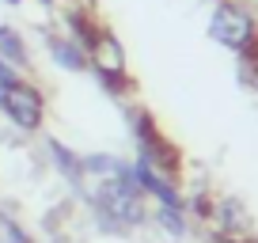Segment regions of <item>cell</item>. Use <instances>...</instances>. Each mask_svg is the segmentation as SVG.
Segmentation results:
<instances>
[{
  "label": "cell",
  "instance_id": "cell-5",
  "mask_svg": "<svg viewBox=\"0 0 258 243\" xmlns=\"http://www.w3.org/2000/svg\"><path fill=\"white\" fill-rule=\"evenodd\" d=\"M205 224L213 228V235H217L220 243H250L254 239V217H250V209L232 194H213Z\"/></svg>",
  "mask_w": 258,
  "mask_h": 243
},
{
  "label": "cell",
  "instance_id": "cell-4",
  "mask_svg": "<svg viewBox=\"0 0 258 243\" xmlns=\"http://www.w3.org/2000/svg\"><path fill=\"white\" fill-rule=\"evenodd\" d=\"M88 69L103 80L106 91H125L129 88V61H125V46L114 38V31L99 27L95 38L88 42Z\"/></svg>",
  "mask_w": 258,
  "mask_h": 243
},
{
  "label": "cell",
  "instance_id": "cell-8",
  "mask_svg": "<svg viewBox=\"0 0 258 243\" xmlns=\"http://www.w3.org/2000/svg\"><path fill=\"white\" fill-rule=\"evenodd\" d=\"M148 224H152L156 232L163 235V239L182 243L186 235H190L194 220H190V213H186V209H171V205H152V209H148Z\"/></svg>",
  "mask_w": 258,
  "mask_h": 243
},
{
  "label": "cell",
  "instance_id": "cell-10",
  "mask_svg": "<svg viewBox=\"0 0 258 243\" xmlns=\"http://www.w3.org/2000/svg\"><path fill=\"white\" fill-rule=\"evenodd\" d=\"M80 167H84V183H103V178L121 175L129 160H121L118 152H106V148H95V152H80Z\"/></svg>",
  "mask_w": 258,
  "mask_h": 243
},
{
  "label": "cell",
  "instance_id": "cell-7",
  "mask_svg": "<svg viewBox=\"0 0 258 243\" xmlns=\"http://www.w3.org/2000/svg\"><path fill=\"white\" fill-rule=\"evenodd\" d=\"M42 49H46V61L53 69H61V73H69V76H80V73H88V53H84V46H76L69 34H42Z\"/></svg>",
  "mask_w": 258,
  "mask_h": 243
},
{
  "label": "cell",
  "instance_id": "cell-12",
  "mask_svg": "<svg viewBox=\"0 0 258 243\" xmlns=\"http://www.w3.org/2000/svg\"><path fill=\"white\" fill-rule=\"evenodd\" d=\"M19 80H23V73H16L12 65H4V61H0V99H4V91H8L12 84H19Z\"/></svg>",
  "mask_w": 258,
  "mask_h": 243
},
{
  "label": "cell",
  "instance_id": "cell-3",
  "mask_svg": "<svg viewBox=\"0 0 258 243\" xmlns=\"http://www.w3.org/2000/svg\"><path fill=\"white\" fill-rule=\"evenodd\" d=\"M0 118H4V126H12L23 137L38 133L46 126V95H42V88L34 80H27V76L19 84H12L4 91V99H0Z\"/></svg>",
  "mask_w": 258,
  "mask_h": 243
},
{
  "label": "cell",
  "instance_id": "cell-11",
  "mask_svg": "<svg viewBox=\"0 0 258 243\" xmlns=\"http://www.w3.org/2000/svg\"><path fill=\"white\" fill-rule=\"evenodd\" d=\"M0 243H38L34 232L12 213H0Z\"/></svg>",
  "mask_w": 258,
  "mask_h": 243
},
{
  "label": "cell",
  "instance_id": "cell-9",
  "mask_svg": "<svg viewBox=\"0 0 258 243\" xmlns=\"http://www.w3.org/2000/svg\"><path fill=\"white\" fill-rule=\"evenodd\" d=\"M0 61L4 65H12L16 73H27L31 69V42H27V34L19 31V27L12 23H0Z\"/></svg>",
  "mask_w": 258,
  "mask_h": 243
},
{
  "label": "cell",
  "instance_id": "cell-2",
  "mask_svg": "<svg viewBox=\"0 0 258 243\" xmlns=\"http://www.w3.org/2000/svg\"><path fill=\"white\" fill-rule=\"evenodd\" d=\"M209 38L217 46L232 49L239 57L258 53V19L250 8H243L239 0H217L209 12V23H205Z\"/></svg>",
  "mask_w": 258,
  "mask_h": 243
},
{
  "label": "cell",
  "instance_id": "cell-6",
  "mask_svg": "<svg viewBox=\"0 0 258 243\" xmlns=\"http://www.w3.org/2000/svg\"><path fill=\"white\" fill-rule=\"evenodd\" d=\"M42 152H46V163L53 167V175L80 198L84 187H88V183H84V167H80V152H76L73 145H64L61 137H46L42 141Z\"/></svg>",
  "mask_w": 258,
  "mask_h": 243
},
{
  "label": "cell",
  "instance_id": "cell-1",
  "mask_svg": "<svg viewBox=\"0 0 258 243\" xmlns=\"http://www.w3.org/2000/svg\"><path fill=\"white\" fill-rule=\"evenodd\" d=\"M84 209H88V220L99 235H110V239H121V235L137 232V228L148 224V198L141 194V187L133 183L129 167L114 178H103V183H88L80 194Z\"/></svg>",
  "mask_w": 258,
  "mask_h": 243
}]
</instances>
